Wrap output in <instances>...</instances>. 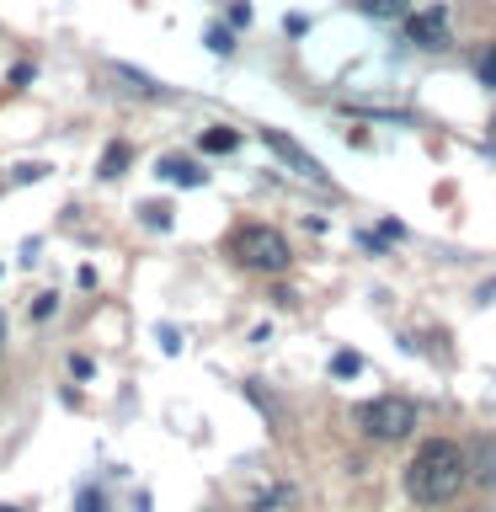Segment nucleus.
Here are the masks:
<instances>
[{
    "instance_id": "nucleus-1",
    "label": "nucleus",
    "mask_w": 496,
    "mask_h": 512,
    "mask_svg": "<svg viewBox=\"0 0 496 512\" xmlns=\"http://www.w3.org/2000/svg\"><path fill=\"white\" fill-rule=\"evenodd\" d=\"M464 480H470V454H464L459 443H448V438L422 443L406 464V491H411V502H422V507L454 502V496L464 491Z\"/></svg>"
},
{
    "instance_id": "nucleus-2",
    "label": "nucleus",
    "mask_w": 496,
    "mask_h": 512,
    "mask_svg": "<svg viewBox=\"0 0 496 512\" xmlns=\"http://www.w3.org/2000/svg\"><path fill=\"white\" fill-rule=\"evenodd\" d=\"M230 256L251 272H283L288 262H294L288 240L272 230V224H240V230L230 235Z\"/></svg>"
},
{
    "instance_id": "nucleus-3",
    "label": "nucleus",
    "mask_w": 496,
    "mask_h": 512,
    "mask_svg": "<svg viewBox=\"0 0 496 512\" xmlns=\"http://www.w3.org/2000/svg\"><path fill=\"white\" fill-rule=\"evenodd\" d=\"M358 427L368 432V438H379V443H395V438H406V432L416 427V406L406 395H374V400L358 406Z\"/></svg>"
},
{
    "instance_id": "nucleus-4",
    "label": "nucleus",
    "mask_w": 496,
    "mask_h": 512,
    "mask_svg": "<svg viewBox=\"0 0 496 512\" xmlns=\"http://www.w3.org/2000/svg\"><path fill=\"white\" fill-rule=\"evenodd\" d=\"M262 144H267V150L278 155V160H283V166L294 171V176H304V182H315V187H331L326 166H320V160H315L310 150H304V144H294V139H288L283 128H262Z\"/></svg>"
},
{
    "instance_id": "nucleus-5",
    "label": "nucleus",
    "mask_w": 496,
    "mask_h": 512,
    "mask_svg": "<svg viewBox=\"0 0 496 512\" xmlns=\"http://www.w3.org/2000/svg\"><path fill=\"white\" fill-rule=\"evenodd\" d=\"M406 38L416 48H427V54H438V48H448V16L443 11H416L406 16Z\"/></svg>"
},
{
    "instance_id": "nucleus-6",
    "label": "nucleus",
    "mask_w": 496,
    "mask_h": 512,
    "mask_svg": "<svg viewBox=\"0 0 496 512\" xmlns=\"http://www.w3.org/2000/svg\"><path fill=\"white\" fill-rule=\"evenodd\" d=\"M155 176H160V182H176V187H203L208 182V171L198 166V160H187V155H160Z\"/></svg>"
},
{
    "instance_id": "nucleus-7",
    "label": "nucleus",
    "mask_w": 496,
    "mask_h": 512,
    "mask_svg": "<svg viewBox=\"0 0 496 512\" xmlns=\"http://www.w3.org/2000/svg\"><path fill=\"white\" fill-rule=\"evenodd\" d=\"M470 480H480V486L496 491V438H480L470 448Z\"/></svg>"
},
{
    "instance_id": "nucleus-8",
    "label": "nucleus",
    "mask_w": 496,
    "mask_h": 512,
    "mask_svg": "<svg viewBox=\"0 0 496 512\" xmlns=\"http://www.w3.org/2000/svg\"><path fill=\"white\" fill-rule=\"evenodd\" d=\"M128 160H134V150H128V144H107V150H102V166H96V176H102V182H118V176L128 171Z\"/></svg>"
},
{
    "instance_id": "nucleus-9",
    "label": "nucleus",
    "mask_w": 496,
    "mask_h": 512,
    "mask_svg": "<svg viewBox=\"0 0 496 512\" xmlns=\"http://www.w3.org/2000/svg\"><path fill=\"white\" fill-rule=\"evenodd\" d=\"M118 80H128V91H139V96H166V86H155L150 75H139L134 64H118V70H112Z\"/></svg>"
},
{
    "instance_id": "nucleus-10",
    "label": "nucleus",
    "mask_w": 496,
    "mask_h": 512,
    "mask_svg": "<svg viewBox=\"0 0 496 512\" xmlns=\"http://www.w3.org/2000/svg\"><path fill=\"white\" fill-rule=\"evenodd\" d=\"M235 144H240L235 128H208V134H203V150H208V155H230Z\"/></svg>"
},
{
    "instance_id": "nucleus-11",
    "label": "nucleus",
    "mask_w": 496,
    "mask_h": 512,
    "mask_svg": "<svg viewBox=\"0 0 496 512\" xmlns=\"http://www.w3.org/2000/svg\"><path fill=\"white\" fill-rule=\"evenodd\" d=\"M331 374H336V379H358V374H363V358H358L352 347H342V352L331 358Z\"/></svg>"
},
{
    "instance_id": "nucleus-12",
    "label": "nucleus",
    "mask_w": 496,
    "mask_h": 512,
    "mask_svg": "<svg viewBox=\"0 0 496 512\" xmlns=\"http://www.w3.org/2000/svg\"><path fill=\"white\" fill-rule=\"evenodd\" d=\"M139 219L150 224V230H171V224H176V219H171V203H144Z\"/></svg>"
},
{
    "instance_id": "nucleus-13",
    "label": "nucleus",
    "mask_w": 496,
    "mask_h": 512,
    "mask_svg": "<svg viewBox=\"0 0 496 512\" xmlns=\"http://www.w3.org/2000/svg\"><path fill=\"white\" fill-rule=\"evenodd\" d=\"M358 11H363V16H379V22H384V16H400V11H406V0H358Z\"/></svg>"
},
{
    "instance_id": "nucleus-14",
    "label": "nucleus",
    "mask_w": 496,
    "mask_h": 512,
    "mask_svg": "<svg viewBox=\"0 0 496 512\" xmlns=\"http://www.w3.org/2000/svg\"><path fill=\"white\" fill-rule=\"evenodd\" d=\"M475 75H480V86H496V48H486V54L475 59Z\"/></svg>"
},
{
    "instance_id": "nucleus-15",
    "label": "nucleus",
    "mask_w": 496,
    "mask_h": 512,
    "mask_svg": "<svg viewBox=\"0 0 496 512\" xmlns=\"http://www.w3.org/2000/svg\"><path fill=\"white\" fill-rule=\"evenodd\" d=\"M75 512H107V502H102V491H96V486H86V491L75 496Z\"/></svg>"
},
{
    "instance_id": "nucleus-16",
    "label": "nucleus",
    "mask_w": 496,
    "mask_h": 512,
    "mask_svg": "<svg viewBox=\"0 0 496 512\" xmlns=\"http://www.w3.org/2000/svg\"><path fill=\"white\" fill-rule=\"evenodd\" d=\"M43 176H48V166H43V160H32V166H16L11 171V182H43Z\"/></svg>"
},
{
    "instance_id": "nucleus-17",
    "label": "nucleus",
    "mask_w": 496,
    "mask_h": 512,
    "mask_svg": "<svg viewBox=\"0 0 496 512\" xmlns=\"http://www.w3.org/2000/svg\"><path fill=\"white\" fill-rule=\"evenodd\" d=\"M54 310H59V294H38V299H32V320H48Z\"/></svg>"
},
{
    "instance_id": "nucleus-18",
    "label": "nucleus",
    "mask_w": 496,
    "mask_h": 512,
    "mask_svg": "<svg viewBox=\"0 0 496 512\" xmlns=\"http://www.w3.org/2000/svg\"><path fill=\"white\" fill-rule=\"evenodd\" d=\"M208 48H214V54H230V48H235V38H230L224 27H208Z\"/></svg>"
},
{
    "instance_id": "nucleus-19",
    "label": "nucleus",
    "mask_w": 496,
    "mask_h": 512,
    "mask_svg": "<svg viewBox=\"0 0 496 512\" xmlns=\"http://www.w3.org/2000/svg\"><path fill=\"white\" fill-rule=\"evenodd\" d=\"M91 368H96L91 358H70V374H75V379H91Z\"/></svg>"
},
{
    "instance_id": "nucleus-20",
    "label": "nucleus",
    "mask_w": 496,
    "mask_h": 512,
    "mask_svg": "<svg viewBox=\"0 0 496 512\" xmlns=\"http://www.w3.org/2000/svg\"><path fill=\"white\" fill-rule=\"evenodd\" d=\"M155 336H160V347H166V352H176V347H182V342H176V331H171V326H160Z\"/></svg>"
},
{
    "instance_id": "nucleus-21",
    "label": "nucleus",
    "mask_w": 496,
    "mask_h": 512,
    "mask_svg": "<svg viewBox=\"0 0 496 512\" xmlns=\"http://www.w3.org/2000/svg\"><path fill=\"white\" fill-rule=\"evenodd\" d=\"M486 150L496 155V118H491V128H486Z\"/></svg>"
},
{
    "instance_id": "nucleus-22",
    "label": "nucleus",
    "mask_w": 496,
    "mask_h": 512,
    "mask_svg": "<svg viewBox=\"0 0 496 512\" xmlns=\"http://www.w3.org/2000/svg\"><path fill=\"white\" fill-rule=\"evenodd\" d=\"M0 512H22V507H0Z\"/></svg>"
}]
</instances>
